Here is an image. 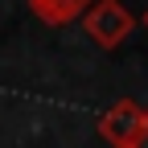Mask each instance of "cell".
I'll use <instances>...</instances> for the list:
<instances>
[{"label":"cell","instance_id":"4","mask_svg":"<svg viewBox=\"0 0 148 148\" xmlns=\"http://www.w3.org/2000/svg\"><path fill=\"white\" fill-rule=\"evenodd\" d=\"M136 148H148V119H144V127H140V140H136Z\"/></svg>","mask_w":148,"mask_h":148},{"label":"cell","instance_id":"5","mask_svg":"<svg viewBox=\"0 0 148 148\" xmlns=\"http://www.w3.org/2000/svg\"><path fill=\"white\" fill-rule=\"evenodd\" d=\"M140 25H144V29H148V8H144V16H140Z\"/></svg>","mask_w":148,"mask_h":148},{"label":"cell","instance_id":"2","mask_svg":"<svg viewBox=\"0 0 148 148\" xmlns=\"http://www.w3.org/2000/svg\"><path fill=\"white\" fill-rule=\"evenodd\" d=\"M144 119H148V107H140L136 99H119L115 107H107L99 115V136L111 148H136Z\"/></svg>","mask_w":148,"mask_h":148},{"label":"cell","instance_id":"1","mask_svg":"<svg viewBox=\"0 0 148 148\" xmlns=\"http://www.w3.org/2000/svg\"><path fill=\"white\" fill-rule=\"evenodd\" d=\"M132 29H136V16L127 12L123 0H95V4L86 8V16H82V33L99 49H107V53L119 49Z\"/></svg>","mask_w":148,"mask_h":148},{"label":"cell","instance_id":"3","mask_svg":"<svg viewBox=\"0 0 148 148\" xmlns=\"http://www.w3.org/2000/svg\"><path fill=\"white\" fill-rule=\"evenodd\" d=\"M25 4H29V12H33L41 25L62 29V25L82 21V16H86V8L95 4V0H25Z\"/></svg>","mask_w":148,"mask_h":148}]
</instances>
